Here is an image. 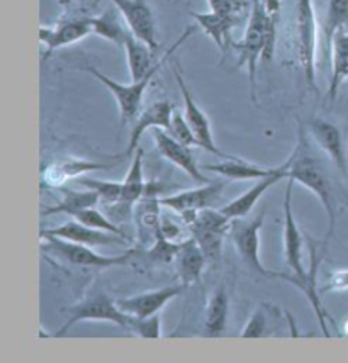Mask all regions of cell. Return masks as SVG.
Segmentation results:
<instances>
[{
    "label": "cell",
    "instance_id": "obj_17",
    "mask_svg": "<svg viewBox=\"0 0 348 363\" xmlns=\"http://www.w3.org/2000/svg\"><path fill=\"white\" fill-rule=\"evenodd\" d=\"M90 34H92V21H90V17L62 21V23L53 26V28L41 26L39 28V41L46 46L45 60L53 51L60 50V48L75 45V43L85 40Z\"/></svg>",
    "mask_w": 348,
    "mask_h": 363
},
{
    "label": "cell",
    "instance_id": "obj_40",
    "mask_svg": "<svg viewBox=\"0 0 348 363\" xmlns=\"http://www.w3.org/2000/svg\"><path fill=\"white\" fill-rule=\"evenodd\" d=\"M348 291V270L330 272L328 279L323 287H320V294L326 292H345Z\"/></svg>",
    "mask_w": 348,
    "mask_h": 363
},
{
    "label": "cell",
    "instance_id": "obj_3",
    "mask_svg": "<svg viewBox=\"0 0 348 363\" xmlns=\"http://www.w3.org/2000/svg\"><path fill=\"white\" fill-rule=\"evenodd\" d=\"M63 313L67 319H65L63 326L55 333V336H65L68 330H72L80 321H109L131 331L134 319H136L123 313L117 302L109 299V296L101 287H94L92 291L85 294L84 299L63 309Z\"/></svg>",
    "mask_w": 348,
    "mask_h": 363
},
{
    "label": "cell",
    "instance_id": "obj_7",
    "mask_svg": "<svg viewBox=\"0 0 348 363\" xmlns=\"http://www.w3.org/2000/svg\"><path fill=\"white\" fill-rule=\"evenodd\" d=\"M263 219L265 211L251 219H233L228 231V238L232 240L240 260L245 263L248 269L255 272L256 275L273 279V270L265 269L263 263L260 262V229L263 226Z\"/></svg>",
    "mask_w": 348,
    "mask_h": 363
},
{
    "label": "cell",
    "instance_id": "obj_13",
    "mask_svg": "<svg viewBox=\"0 0 348 363\" xmlns=\"http://www.w3.org/2000/svg\"><path fill=\"white\" fill-rule=\"evenodd\" d=\"M131 167H129L126 179L123 180V192L121 199L116 204L107 206L109 218L119 224L121 221H128L134 214V206L145 196V179H143V150L138 148L133 155Z\"/></svg>",
    "mask_w": 348,
    "mask_h": 363
},
{
    "label": "cell",
    "instance_id": "obj_23",
    "mask_svg": "<svg viewBox=\"0 0 348 363\" xmlns=\"http://www.w3.org/2000/svg\"><path fill=\"white\" fill-rule=\"evenodd\" d=\"M289 167H290V157L284 165H281V168H278L276 174L265 177V179L256 180L254 187H250L245 194H241L240 197H236L234 201L229 202V204H226L221 211L232 219L246 218V216L250 214V211L255 207L256 202H259V199L262 197L268 189L273 187V185H276L277 182H281L282 179H289Z\"/></svg>",
    "mask_w": 348,
    "mask_h": 363
},
{
    "label": "cell",
    "instance_id": "obj_18",
    "mask_svg": "<svg viewBox=\"0 0 348 363\" xmlns=\"http://www.w3.org/2000/svg\"><path fill=\"white\" fill-rule=\"evenodd\" d=\"M39 236H56L62 240L73 241V243H80L87 246H114V245H126L128 238L114 235V233L102 231V229H95L82 224L77 219L62 224L58 228L41 229Z\"/></svg>",
    "mask_w": 348,
    "mask_h": 363
},
{
    "label": "cell",
    "instance_id": "obj_15",
    "mask_svg": "<svg viewBox=\"0 0 348 363\" xmlns=\"http://www.w3.org/2000/svg\"><path fill=\"white\" fill-rule=\"evenodd\" d=\"M185 289L187 285L180 282L175 285H168V287L156 289V291L138 294V296L124 297V299H119L116 302L123 313L129 314V316L143 319L153 316V314H158L172 299L182 296V294L185 292Z\"/></svg>",
    "mask_w": 348,
    "mask_h": 363
},
{
    "label": "cell",
    "instance_id": "obj_5",
    "mask_svg": "<svg viewBox=\"0 0 348 363\" xmlns=\"http://www.w3.org/2000/svg\"><path fill=\"white\" fill-rule=\"evenodd\" d=\"M41 250L48 255H53L55 258L72 267H82V269H112V267L126 265L133 258L134 252H124L121 255H99L92 250V246L73 243V241L62 240L56 236H41Z\"/></svg>",
    "mask_w": 348,
    "mask_h": 363
},
{
    "label": "cell",
    "instance_id": "obj_11",
    "mask_svg": "<svg viewBox=\"0 0 348 363\" xmlns=\"http://www.w3.org/2000/svg\"><path fill=\"white\" fill-rule=\"evenodd\" d=\"M223 189L224 182H217V184L202 185V187L199 189L184 190V192L175 194V196L160 199V202H162L165 209H170L172 213L180 216L182 221L185 223V226H189V224L194 221V218L197 216L199 211L212 207L217 201H219Z\"/></svg>",
    "mask_w": 348,
    "mask_h": 363
},
{
    "label": "cell",
    "instance_id": "obj_8",
    "mask_svg": "<svg viewBox=\"0 0 348 363\" xmlns=\"http://www.w3.org/2000/svg\"><path fill=\"white\" fill-rule=\"evenodd\" d=\"M295 41L306 84L317 92L316 85V16L312 0L295 2Z\"/></svg>",
    "mask_w": 348,
    "mask_h": 363
},
{
    "label": "cell",
    "instance_id": "obj_34",
    "mask_svg": "<svg viewBox=\"0 0 348 363\" xmlns=\"http://www.w3.org/2000/svg\"><path fill=\"white\" fill-rule=\"evenodd\" d=\"M207 4L212 12L224 17L236 28L246 16H250L254 2L250 0H207Z\"/></svg>",
    "mask_w": 348,
    "mask_h": 363
},
{
    "label": "cell",
    "instance_id": "obj_33",
    "mask_svg": "<svg viewBox=\"0 0 348 363\" xmlns=\"http://www.w3.org/2000/svg\"><path fill=\"white\" fill-rule=\"evenodd\" d=\"M278 311H281L278 306H259V309H256L250 316V319H248L246 326L243 328V338H262V336H271V333L273 331L271 319L276 316Z\"/></svg>",
    "mask_w": 348,
    "mask_h": 363
},
{
    "label": "cell",
    "instance_id": "obj_14",
    "mask_svg": "<svg viewBox=\"0 0 348 363\" xmlns=\"http://www.w3.org/2000/svg\"><path fill=\"white\" fill-rule=\"evenodd\" d=\"M114 7L123 16L126 28L134 34L138 40L145 41L153 51H158V40H156V24L151 7L146 0H111Z\"/></svg>",
    "mask_w": 348,
    "mask_h": 363
},
{
    "label": "cell",
    "instance_id": "obj_28",
    "mask_svg": "<svg viewBox=\"0 0 348 363\" xmlns=\"http://www.w3.org/2000/svg\"><path fill=\"white\" fill-rule=\"evenodd\" d=\"M202 168L209 172H216V174L226 177L228 180H260L268 175H273L281 167H276V168L259 167L240 158H228L221 163L204 165Z\"/></svg>",
    "mask_w": 348,
    "mask_h": 363
},
{
    "label": "cell",
    "instance_id": "obj_31",
    "mask_svg": "<svg viewBox=\"0 0 348 363\" xmlns=\"http://www.w3.org/2000/svg\"><path fill=\"white\" fill-rule=\"evenodd\" d=\"M117 12L114 9H107L104 14L90 17V21H92V34L106 41H111L112 45L124 48V41L126 36L129 34V29L124 28L123 23H121Z\"/></svg>",
    "mask_w": 348,
    "mask_h": 363
},
{
    "label": "cell",
    "instance_id": "obj_9",
    "mask_svg": "<svg viewBox=\"0 0 348 363\" xmlns=\"http://www.w3.org/2000/svg\"><path fill=\"white\" fill-rule=\"evenodd\" d=\"M232 218H228L223 211H214L211 207L199 211L194 221L189 224L190 236L197 241L206 255L207 262L216 263L221 260L223 252V241L228 236Z\"/></svg>",
    "mask_w": 348,
    "mask_h": 363
},
{
    "label": "cell",
    "instance_id": "obj_27",
    "mask_svg": "<svg viewBox=\"0 0 348 363\" xmlns=\"http://www.w3.org/2000/svg\"><path fill=\"white\" fill-rule=\"evenodd\" d=\"M124 51H126V60H128V68H129L131 82L145 79L148 73L153 70L156 63L155 62L156 51L151 50L145 41L138 40V38L131 33L126 36Z\"/></svg>",
    "mask_w": 348,
    "mask_h": 363
},
{
    "label": "cell",
    "instance_id": "obj_37",
    "mask_svg": "<svg viewBox=\"0 0 348 363\" xmlns=\"http://www.w3.org/2000/svg\"><path fill=\"white\" fill-rule=\"evenodd\" d=\"M73 219H77V221H80L82 224H87V226L90 228L102 229V231H107V233H114V235H121L129 240V236L119 228V224L112 221L111 218H106V216H104L101 211L95 209V207H89V209L80 211V213L73 216Z\"/></svg>",
    "mask_w": 348,
    "mask_h": 363
},
{
    "label": "cell",
    "instance_id": "obj_39",
    "mask_svg": "<svg viewBox=\"0 0 348 363\" xmlns=\"http://www.w3.org/2000/svg\"><path fill=\"white\" fill-rule=\"evenodd\" d=\"M131 333L138 335L139 338L155 340L162 336V321H160V314H153L150 318H136L133 323Z\"/></svg>",
    "mask_w": 348,
    "mask_h": 363
},
{
    "label": "cell",
    "instance_id": "obj_30",
    "mask_svg": "<svg viewBox=\"0 0 348 363\" xmlns=\"http://www.w3.org/2000/svg\"><path fill=\"white\" fill-rule=\"evenodd\" d=\"M63 199L58 202V204L45 207L43 209L41 216H55V214H67L70 218H73L80 211L89 209V207H95L97 202H101L99 199V194L92 189L85 190H70V189H62Z\"/></svg>",
    "mask_w": 348,
    "mask_h": 363
},
{
    "label": "cell",
    "instance_id": "obj_12",
    "mask_svg": "<svg viewBox=\"0 0 348 363\" xmlns=\"http://www.w3.org/2000/svg\"><path fill=\"white\" fill-rule=\"evenodd\" d=\"M308 133L311 140L323 153L330 157L337 170L343 177L348 174V158H347V143L343 138L340 126L332 123V121L323 118H312L308 123Z\"/></svg>",
    "mask_w": 348,
    "mask_h": 363
},
{
    "label": "cell",
    "instance_id": "obj_25",
    "mask_svg": "<svg viewBox=\"0 0 348 363\" xmlns=\"http://www.w3.org/2000/svg\"><path fill=\"white\" fill-rule=\"evenodd\" d=\"M229 314V296L226 284L221 282L209 296L204 309V333L206 336H221L226 330Z\"/></svg>",
    "mask_w": 348,
    "mask_h": 363
},
{
    "label": "cell",
    "instance_id": "obj_42",
    "mask_svg": "<svg viewBox=\"0 0 348 363\" xmlns=\"http://www.w3.org/2000/svg\"><path fill=\"white\" fill-rule=\"evenodd\" d=\"M343 333H345V335L348 336V319H347V323H345V330H343Z\"/></svg>",
    "mask_w": 348,
    "mask_h": 363
},
{
    "label": "cell",
    "instance_id": "obj_21",
    "mask_svg": "<svg viewBox=\"0 0 348 363\" xmlns=\"http://www.w3.org/2000/svg\"><path fill=\"white\" fill-rule=\"evenodd\" d=\"M124 157L116 160V162H90V160H82V158H67L62 162H56L53 165L46 167L43 170V182L48 187H62L67 184L68 180L75 179V177L85 175L89 172L95 170H106V168L116 167L117 163L124 162Z\"/></svg>",
    "mask_w": 348,
    "mask_h": 363
},
{
    "label": "cell",
    "instance_id": "obj_26",
    "mask_svg": "<svg viewBox=\"0 0 348 363\" xmlns=\"http://www.w3.org/2000/svg\"><path fill=\"white\" fill-rule=\"evenodd\" d=\"M330 55H332V80L328 87V99L333 104L337 101L342 84L348 79V28L340 29L335 34Z\"/></svg>",
    "mask_w": 348,
    "mask_h": 363
},
{
    "label": "cell",
    "instance_id": "obj_38",
    "mask_svg": "<svg viewBox=\"0 0 348 363\" xmlns=\"http://www.w3.org/2000/svg\"><path fill=\"white\" fill-rule=\"evenodd\" d=\"M168 133L178 140L180 143H184L185 146H199V141L197 138H195L192 128L189 126V123H187L185 116L180 114V112L175 111L172 116V124H170V129H168ZM201 148V146H199Z\"/></svg>",
    "mask_w": 348,
    "mask_h": 363
},
{
    "label": "cell",
    "instance_id": "obj_22",
    "mask_svg": "<svg viewBox=\"0 0 348 363\" xmlns=\"http://www.w3.org/2000/svg\"><path fill=\"white\" fill-rule=\"evenodd\" d=\"M162 202L155 194H146L134 206V224L139 245H153L162 226Z\"/></svg>",
    "mask_w": 348,
    "mask_h": 363
},
{
    "label": "cell",
    "instance_id": "obj_19",
    "mask_svg": "<svg viewBox=\"0 0 348 363\" xmlns=\"http://www.w3.org/2000/svg\"><path fill=\"white\" fill-rule=\"evenodd\" d=\"M306 243H308V248H310V269H308V277L304 280H301V282L295 284L294 287L299 289V291L304 294V297H306L308 302L311 304L317 321H320L321 330H323V335L332 336L330 335V330L328 326H326V323L328 321L333 323V319L323 308V302H321V297H320L321 296L320 289H317V270H320V263L326 255V250L317 248V243H315L310 236H306Z\"/></svg>",
    "mask_w": 348,
    "mask_h": 363
},
{
    "label": "cell",
    "instance_id": "obj_32",
    "mask_svg": "<svg viewBox=\"0 0 348 363\" xmlns=\"http://www.w3.org/2000/svg\"><path fill=\"white\" fill-rule=\"evenodd\" d=\"M345 28H348V0H328L323 21L326 53H330L335 34Z\"/></svg>",
    "mask_w": 348,
    "mask_h": 363
},
{
    "label": "cell",
    "instance_id": "obj_10",
    "mask_svg": "<svg viewBox=\"0 0 348 363\" xmlns=\"http://www.w3.org/2000/svg\"><path fill=\"white\" fill-rule=\"evenodd\" d=\"M170 67H172L173 77H175L178 89H180L182 99H184V116H185L187 123H189V126L192 128L195 138H197L199 146L206 151H209V153L216 155V157H219V158H224V160L234 158V157H229V155L223 153V151L216 146L214 138H212V129H211V123H209V118L206 116V112H204L201 107L197 106V102L194 101L192 94H190L189 87H187L184 75H182V68H180V65H178L177 60H172Z\"/></svg>",
    "mask_w": 348,
    "mask_h": 363
},
{
    "label": "cell",
    "instance_id": "obj_43",
    "mask_svg": "<svg viewBox=\"0 0 348 363\" xmlns=\"http://www.w3.org/2000/svg\"><path fill=\"white\" fill-rule=\"evenodd\" d=\"M347 85H348V79H347Z\"/></svg>",
    "mask_w": 348,
    "mask_h": 363
},
{
    "label": "cell",
    "instance_id": "obj_4",
    "mask_svg": "<svg viewBox=\"0 0 348 363\" xmlns=\"http://www.w3.org/2000/svg\"><path fill=\"white\" fill-rule=\"evenodd\" d=\"M232 48L240 56L238 67H246L251 101L256 102V67L263 58L265 48H267V11H265L263 0H254L243 40L233 41Z\"/></svg>",
    "mask_w": 348,
    "mask_h": 363
},
{
    "label": "cell",
    "instance_id": "obj_35",
    "mask_svg": "<svg viewBox=\"0 0 348 363\" xmlns=\"http://www.w3.org/2000/svg\"><path fill=\"white\" fill-rule=\"evenodd\" d=\"M180 243L182 241L168 240L162 233V228H160L155 243L148 250V260L155 263V265H170V263L175 262Z\"/></svg>",
    "mask_w": 348,
    "mask_h": 363
},
{
    "label": "cell",
    "instance_id": "obj_1",
    "mask_svg": "<svg viewBox=\"0 0 348 363\" xmlns=\"http://www.w3.org/2000/svg\"><path fill=\"white\" fill-rule=\"evenodd\" d=\"M289 179L311 190L323 204L328 216V233L323 241V248L328 250V243L335 235L338 214H340V190L335 184L333 177L330 175L323 158L312 146L311 136L304 124H299L298 128V145L290 155Z\"/></svg>",
    "mask_w": 348,
    "mask_h": 363
},
{
    "label": "cell",
    "instance_id": "obj_41",
    "mask_svg": "<svg viewBox=\"0 0 348 363\" xmlns=\"http://www.w3.org/2000/svg\"><path fill=\"white\" fill-rule=\"evenodd\" d=\"M60 4H62V6H70V2H72V0H58Z\"/></svg>",
    "mask_w": 348,
    "mask_h": 363
},
{
    "label": "cell",
    "instance_id": "obj_24",
    "mask_svg": "<svg viewBox=\"0 0 348 363\" xmlns=\"http://www.w3.org/2000/svg\"><path fill=\"white\" fill-rule=\"evenodd\" d=\"M173 263H175L177 277L180 279V282L190 287V285L197 284L201 280L207 258L197 241L190 236L185 238L180 243V250H178L177 258Z\"/></svg>",
    "mask_w": 348,
    "mask_h": 363
},
{
    "label": "cell",
    "instance_id": "obj_6",
    "mask_svg": "<svg viewBox=\"0 0 348 363\" xmlns=\"http://www.w3.org/2000/svg\"><path fill=\"white\" fill-rule=\"evenodd\" d=\"M293 189L294 180L289 179L286 187L284 197V258L290 274L287 272H273V279H281L295 285L308 277V269L303 263V252H304V238L301 235L298 223L294 219L293 213Z\"/></svg>",
    "mask_w": 348,
    "mask_h": 363
},
{
    "label": "cell",
    "instance_id": "obj_16",
    "mask_svg": "<svg viewBox=\"0 0 348 363\" xmlns=\"http://www.w3.org/2000/svg\"><path fill=\"white\" fill-rule=\"evenodd\" d=\"M153 138L156 148H158L160 155H162L163 158H167L168 162L173 163V165L180 168V170H184L185 174L192 180L197 182V184H211V180L202 174L197 162H195V157L192 155V151H190V146H185L184 143L175 140L170 133L165 131L162 128L153 129Z\"/></svg>",
    "mask_w": 348,
    "mask_h": 363
},
{
    "label": "cell",
    "instance_id": "obj_36",
    "mask_svg": "<svg viewBox=\"0 0 348 363\" xmlns=\"http://www.w3.org/2000/svg\"><path fill=\"white\" fill-rule=\"evenodd\" d=\"M80 185L85 189H92L99 194V199L106 206L116 204L121 199V192H123V182H109V180H99L92 179V177H82Z\"/></svg>",
    "mask_w": 348,
    "mask_h": 363
},
{
    "label": "cell",
    "instance_id": "obj_20",
    "mask_svg": "<svg viewBox=\"0 0 348 363\" xmlns=\"http://www.w3.org/2000/svg\"><path fill=\"white\" fill-rule=\"evenodd\" d=\"M173 112H175V109H173L172 102L168 101L153 102L145 111L139 112L136 121H134L131 135H129V145L124 151V157H133L134 151L139 148V140H141V136L145 135L148 129L162 128L165 131H168L172 124Z\"/></svg>",
    "mask_w": 348,
    "mask_h": 363
},
{
    "label": "cell",
    "instance_id": "obj_29",
    "mask_svg": "<svg viewBox=\"0 0 348 363\" xmlns=\"http://www.w3.org/2000/svg\"><path fill=\"white\" fill-rule=\"evenodd\" d=\"M195 19L199 28L202 29L204 33L214 41V45L219 48L221 55L223 58L228 53V50H232L233 40H232V31L234 29V26L226 21L224 17H221L216 12L209 11V12H192L190 14Z\"/></svg>",
    "mask_w": 348,
    "mask_h": 363
},
{
    "label": "cell",
    "instance_id": "obj_2",
    "mask_svg": "<svg viewBox=\"0 0 348 363\" xmlns=\"http://www.w3.org/2000/svg\"><path fill=\"white\" fill-rule=\"evenodd\" d=\"M197 28H199V26H190V28H185V31L182 33L180 36H178V40L173 43V45L168 48L167 51H165L163 58L160 60V62L155 63L153 70L148 73L145 79L131 82V84H119V82L112 80L111 77L104 75V73L101 70H97L95 67H80L82 72L90 73L94 79H97L104 85V87L109 90V92L114 95L117 109H119L121 126H126V124L136 121L138 114H139V109H141L143 97H145L148 85L151 84V80H153V77L156 75V73H158L160 68L163 67V63L167 62V60H170V56L175 53L178 48L184 45V43L189 40V38L192 36L195 31H197Z\"/></svg>",
    "mask_w": 348,
    "mask_h": 363
}]
</instances>
